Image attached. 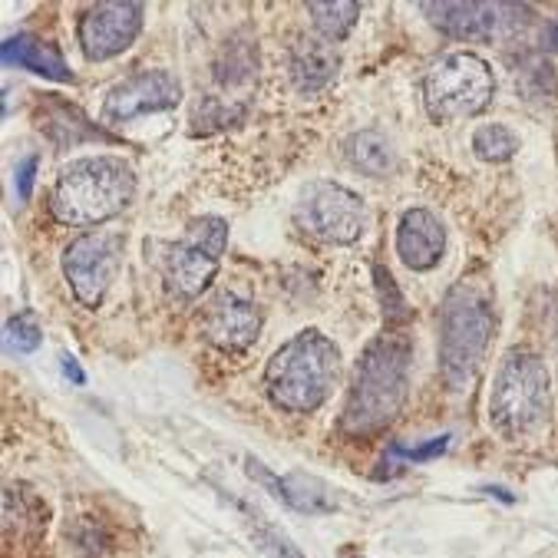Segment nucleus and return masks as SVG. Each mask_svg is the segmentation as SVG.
I'll return each instance as SVG.
<instances>
[{"mask_svg": "<svg viewBox=\"0 0 558 558\" xmlns=\"http://www.w3.org/2000/svg\"><path fill=\"white\" fill-rule=\"evenodd\" d=\"M410 374V341L407 333L393 330L377 338L354 367L351 397L341 416L344 433L367 436L384 429L407 400Z\"/></svg>", "mask_w": 558, "mask_h": 558, "instance_id": "f257e3e1", "label": "nucleus"}, {"mask_svg": "<svg viewBox=\"0 0 558 558\" xmlns=\"http://www.w3.org/2000/svg\"><path fill=\"white\" fill-rule=\"evenodd\" d=\"M136 195V172L120 156H86L57 175L50 211L63 226H99L120 215Z\"/></svg>", "mask_w": 558, "mask_h": 558, "instance_id": "f03ea898", "label": "nucleus"}, {"mask_svg": "<svg viewBox=\"0 0 558 558\" xmlns=\"http://www.w3.org/2000/svg\"><path fill=\"white\" fill-rule=\"evenodd\" d=\"M341 374V354L320 330H301L288 344H281L268 367L265 387L275 407L288 413H311L317 410Z\"/></svg>", "mask_w": 558, "mask_h": 558, "instance_id": "7ed1b4c3", "label": "nucleus"}, {"mask_svg": "<svg viewBox=\"0 0 558 558\" xmlns=\"http://www.w3.org/2000/svg\"><path fill=\"white\" fill-rule=\"evenodd\" d=\"M489 338H493L489 301L470 284L450 288V294L442 301V324H439V371L453 390H466L476 380L486 361Z\"/></svg>", "mask_w": 558, "mask_h": 558, "instance_id": "20e7f679", "label": "nucleus"}, {"mask_svg": "<svg viewBox=\"0 0 558 558\" xmlns=\"http://www.w3.org/2000/svg\"><path fill=\"white\" fill-rule=\"evenodd\" d=\"M548 407H551V390L542 357L532 351H509L499 361L489 390L493 429L509 439H519L548 420Z\"/></svg>", "mask_w": 558, "mask_h": 558, "instance_id": "39448f33", "label": "nucleus"}, {"mask_svg": "<svg viewBox=\"0 0 558 558\" xmlns=\"http://www.w3.org/2000/svg\"><path fill=\"white\" fill-rule=\"evenodd\" d=\"M493 70L476 53H446L423 76V102L429 120L436 123L476 117L493 102Z\"/></svg>", "mask_w": 558, "mask_h": 558, "instance_id": "423d86ee", "label": "nucleus"}, {"mask_svg": "<svg viewBox=\"0 0 558 558\" xmlns=\"http://www.w3.org/2000/svg\"><path fill=\"white\" fill-rule=\"evenodd\" d=\"M294 221L320 242L351 245L364 232V202L338 182H311L294 205Z\"/></svg>", "mask_w": 558, "mask_h": 558, "instance_id": "0eeeda50", "label": "nucleus"}, {"mask_svg": "<svg viewBox=\"0 0 558 558\" xmlns=\"http://www.w3.org/2000/svg\"><path fill=\"white\" fill-rule=\"evenodd\" d=\"M229 245V226L215 215L195 218L185 235L166 255V278L182 298H195L218 271L221 252Z\"/></svg>", "mask_w": 558, "mask_h": 558, "instance_id": "6e6552de", "label": "nucleus"}, {"mask_svg": "<svg viewBox=\"0 0 558 558\" xmlns=\"http://www.w3.org/2000/svg\"><path fill=\"white\" fill-rule=\"evenodd\" d=\"M123 255V235L120 232H86L73 239L63 252V275L73 288V298L83 307H99V301L109 291Z\"/></svg>", "mask_w": 558, "mask_h": 558, "instance_id": "1a4fd4ad", "label": "nucleus"}, {"mask_svg": "<svg viewBox=\"0 0 558 558\" xmlns=\"http://www.w3.org/2000/svg\"><path fill=\"white\" fill-rule=\"evenodd\" d=\"M423 14H429L433 27H439L442 34H450L457 40H499L515 34L525 21L529 11L519 4H457V0H442V4H423Z\"/></svg>", "mask_w": 558, "mask_h": 558, "instance_id": "9d476101", "label": "nucleus"}, {"mask_svg": "<svg viewBox=\"0 0 558 558\" xmlns=\"http://www.w3.org/2000/svg\"><path fill=\"white\" fill-rule=\"evenodd\" d=\"M140 31H143V4H136V0H106V4H96L83 14L76 37L86 60L99 63L133 47Z\"/></svg>", "mask_w": 558, "mask_h": 558, "instance_id": "9b49d317", "label": "nucleus"}, {"mask_svg": "<svg viewBox=\"0 0 558 558\" xmlns=\"http://www.w3.org/2000/svg\"><path fill=\"white\" fill-rule=\"evenodd\" d=\"M182 99V86L166 70H143L109 89L102 102V123L120 126L146 113H162Z\"/></svg>", "mask_w": 558, "mask_h": 558, "instance_id": "f8f14e48", "label": "nucleus"}, {"mask_svg": "<svg viewBox=\"0 0 558 558\" xmlns=\"http://www.w3.org/2000/svg\"><path fill=\"white\" fill-rule=\"evenodd\" d=\"M262 330V314L252 301L239 294H221L205 317V338L229 354H242L255 344Z\"/></svg>", "mask_w": 558, "mask_h": 558, "instance_id": "ddd939ff", "label": "nucleus"}, {"mask_svg": "<svg viewBox=\"0 0 558 558\" xmlns=\"http://www.w3.org/2000/svg\"><path fill=\"white\" fill-rule=\"evenodd\" d=\"M446 248V229L429 208H410L397 229V255L413 271H429Z\"/></svg>", "mask_w": 558, "mask_h": 558, "instance_id": "4468645a", "label": "nucleus"}, {"mask_svg": "<svg viewBox=\"0 0 558 558\" xmlns=\"http://www.w3.org/2000/svg\"><path fill=\"white\" fill-rule=\"evenodd\" d=\"M291 76H294L298 89H304V93L324 89L333 76H338V53H333L330 40L301 37L291 47Z\"/></svg>", "mask_w": 558, "mask_h": 558, "instance_id": "2eb2a0df", "label": "nucleus"}, {"mask_svg": "<svg viewBox=\"0 0 558 558\" xmlns=\"http://www.w3.org/2000/svg\"><path fill=\"white\" fill-rule=\"evenodd\" d=\"M8 66H21V70H31V73H40L47 80H57V83H73V73L70 66L63 63V57L50 47V44H40L37 37L31 34H17L4 44L0 50Z\"/></svg>", "mask_w": 558, "mask_h": 558, "instance_id": "dca6fc26", "label": "nucleus"}, {"mask_svg": "<svg viewBox=\"0 0 558 558\" xmlns=\"http://www.w3.org/2000/svg\"><path fill=\"white\" fill-rule=\"evenodd\" d=\"M348 159L354 169H361L364 175H374V179H384L387 172H393V162H397L387 136H380L377 130H364V133L351 136Z\"/></svg>", "mask_w": 558, "mask_h": 558, "instance_id": "f3484780", "label": "nucleus"}, {"mask_svg": "<svg viewBox=\"0 0 558 558\" xmlns=\"http://www.w3.org/2000/svg\"><path fill=\"white\" fill-rule=\"evenodd\" d=\"M307 14L314 17V27L324 40L338 44L344 40L357 17H361V4H354V0H333V4H324V0H311L307 4Z\"/></svg>", "mask_w": 558, "mask_h": 558, "instance_id": "a211bd4d", "label": "nucleus"}, {"mask_svg": "<svg viewBox=\"0 0 558 558\" xmlns=\"http://www.w3.org/2000/svg\"><path fill=\"white\" fill-rule=\"evenodd\" d=\"M519 149V136L502 123H486L473 133V153L483 162H506Z\"/></svg>", "mask_w": 558, "mask_h": 558, "instance_id": "6ab92c4d", "label": "nucleus"}, {"mask_svg": "<svg viewBox=\"0 0 558 558\" xmlns=\"http://www.w3.org/2000/svg\"><path fill=\"white\" fill-rule=\"evenodd\" d=\"M40 341H44V333H40V327H37V320L31 314H17V317L8 320V333H4L8 351H14V354H34L40 348Z\"/></svg>", "mask_w": 558, "mask_h": 558, "instance_id": "aec40b11", "label": "nucleus"}, {"mask_svg": "<svg viewBox=\"0 0 558 558\" xmlns=\"http://www.w3.org/2000/svg\"><path fill=\"white\" fill-rule=\"evenodd\" d=\"M374 278H377V288H380V298H384V314H387V320H407L410 311H407V304H403V298H400V291H397V284H393V278H390V271H384V268L377 265V268H374Z\"/></svg>", "mask_w": 558, "mask_h": 558, "instance_id": "412c9836", "label": "nucleus"}, {"mask_svg": "<svg viewBox=\"0 0 558 558\" xmlns=\"http://www.w3.org/2000/svg\"><path fill=\"white\" fill-rule=\"evenodd\" d=\"M76 548H80L83 558H106L109 542H106V535H102L93 522H83V525L76 529Z\"/></svg>", "mask_w": 558, "mask_h": 558, "instance_id": "4be33fe9", "label": "nucleus"}, {"mask_svg": "<svg viewBox=\"0 0 558 558\" xmlns=\"http://www.w3.org/2000/svg\"><path fill=\"white\" fill-rule=\"evenodd\" d=\"M446 446H450V433L433 436L429 442L416 446V450H407V446H393V453H397V457H403V460H410V463H426V460L439 457V453L446 450Z\"/></svg>", "mask_w": 558, "mask_h": 558, "instance_id": "5701e85b", "label": "nucleus"}, {"mask_svg": "<svg viewBox=\"0 0 558 558\" xmlns=\"http://www.w3.org/2000/svg\"><path fill=\"white\" fill-rule=\"evenodd\" d=\"M37 166H40V159H37V156H24V159H21V166H17L14 185H17L21 202H27V198L34 195V175H37Z\"/></svg>", "mask_w": 558, "mask_h": 558, "instance_id": "b1692460", "label": "nucleus"}, {"mask_svg": "<svg viewBox=\"0 0 558 558\" xmlns=\"http://www.w3.org/2000/svg\"><path fill=\"white\" fill-rule=\"evenodd\" d=\"M262 542H265V548H271V551L281 555V558H301L298 548H294L288 538H281L278 532H262Z\"/></svg>", "mask_w": 558, "mask_h": 558, "instance_id": "393cba45", "label": "nucleus"}, {"mask_svg": "<svg viewBox=\"0 0 558 558\" xmlns=\"http://www.w3.org/2000/svg\"><path fill=\"white\" fill-rule=\"evenodd\" d=\"M60 367H63V374H66L76 387H83V384H86V374H83V367L76 364V357L63 354V357H60Z\"/></svg>", "mask_w": 558, "mask_h": 558, "instance_id": "a878e982", "label": "nucleus"}, {"mask_svg": "<svg viewBox=\"0 0 558 558\" xmlns=\"http://www.w3.org/2000/svg\"><path fill=\"white\" fill-rule=\"evenodd\" d=\"M545 47L548 50H558V17L545 27Z\"/></svg>", "mask_w": 558, "mask_h": 558, "instance_id": "bb28decb", "label": "nucleus"}]
</instances>
